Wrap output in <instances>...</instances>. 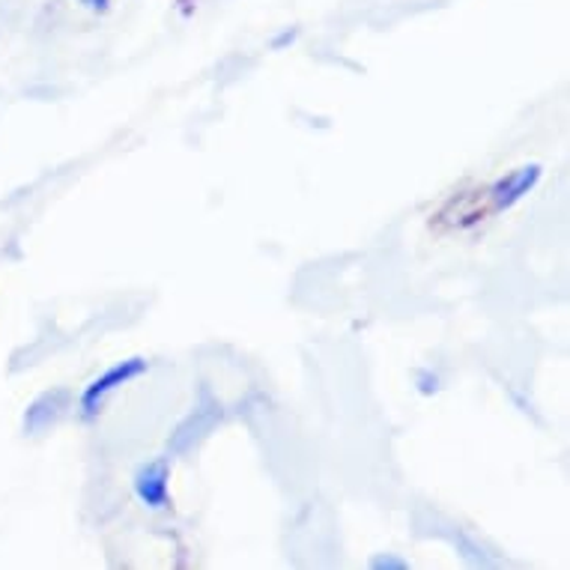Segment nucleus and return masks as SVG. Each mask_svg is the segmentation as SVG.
Here are the masks:
<instances>
[{"label": "nucleus", "instance_id": "nucleus-4", "mask_svg": "<svg viewBox=\"0 0 570 570\" xmlns=\"http://www.w3.org/2000/svg\"><path fill=\"white\" fill-rule=\"evenodd\" d=\"M81 3H85L90 12H99V15L111 10V0H81Z\"/></svg>", "mask_w": 570, "mask_h": 570}, {"label": "nucleus", "instance_id": "nucleus-2", "mask_svg": "<svg viewBox=\"0 0 570 570\" xmlns=\"http://www.w3.org/2000/svg\"><path fill=\"white\" fill-rule=\"evenodd\" d=\"M540 177H544V168L538 161L532 165H523V168H514L505 177H499L496 182H490L484 189V203L490 215H499V212L514 210L526 194L538 189Z\"/></svg>", "mask_w": 570, "mask_h": 570}, {"label": "nucleus", "instance_id": "nucleus-3", "mask_svg": "<svg viewBox=\"0 0 570 570\" xmlns=\"http://www.w3.org/2000/svg\"><path fill=\"white\" fill-rule=\"evenodd\" d=\"M135 496L153 511L170 507V463L165 457L144 463L135 472Z\"/></svg>", "mask_w": 570, "mask_h": 570}, {"label": "nucleus", "instance_id": "nucleus-5", "mask_svg": "<svg viewBox=\"0 0 570 570\" xmlns=\"http://www.w3.org/2000/svg\"><path fill=\"white\" fill-rule=\"evenodd\" d=\"M373 568H406V561H401V559H373Z\"/></svg>", "mask_w": 570, "mask_h": 570}, {"label": "nucleus", "instance_id": "nucleus-1", "mask_svg": "<svg viewBox=\"0 0 570 570\" xmlns=\"http://www.w3.org/2000/svg\"><path fill=\"white\" fill-rule=\"evenodd\" d=\"M147 370H149V361L144 359V356H132V359L116 361L114 368H108L105 373H99L96 380H90L85 385L81 398H78V410H81V415H85L87 422L96 418L99 410H102V403H105L114 391H120L123 385L137 380V377H144Z\"/></svg>", "mask_w": 570, "mask_h": 570}]
</instances>
